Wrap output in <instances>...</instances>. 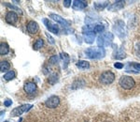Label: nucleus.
I'll return each instance as SVG.
<instances>
[{
    "label": "nucleus",
    "mask_w": 140,
    "mask_h": 122,
    "mask_svg": "<svg viewBox=\"0 0 140 122\" xmlns=\"http://www.w3.org/2000/svg\"><path fill=\"white\" fill-rule=\"evenodd\" d=\"M85 55L89 58L99 59L105 56L106 52L103 47H90V48L86 49Z\"/></svg>",
    "instance_id": "f257e3e1"
},
{
    "label": "nucleus",
    "mask_w": 140,
    "mask_h": 122,
    "mask_svg": "<svg viewBox=\"0 0 140 122\" xmlns=\"http://www.w3.org/2000/svg\"><path fill=\"white\" fill-rule=\"evenodd\" d=\"M113 39H114V36H113L112 33H110V32L103 33L97 38V44L98 46H100V47L108 46L111 44Z\"/></svg>",
    "instance_id": "f03ea898"
},
{
    "label": "nucleus",
    "mask_w": 140,
    "mask_h": 122,
    "mask_svg": "<svg viewBox=\"0 0 140 122\" xmlns=\"http://www.w3.org/2000/svg\"><path fill=\"white\" fill-rule=\"evenodd\" d=\"M119 85L122 87L123 89H129L133 88V87L135 86V82L134 80V78L131 76H126V75H123L120 78L119 80Z\"/></svg>",
    "instance_id": "7ed1b4c3"
},
{
    "label": "nucleus",
    "mask_w": 140,
    "mask_h": 122,
    "mask_svg": "<svg viewBox=\"0 0 140 122\" xmlns=\"http://www.w3.org/2000/svg\"><path fill=\"white\" fill-rule=\"evenodd\" d=\"M115 79V74L113 73L112 71H104L100 76V82L103 85H110L111 83H113Z\"/></svg>",
    "instance_id": "20e7f679"
},
{
    "label": "nucleus",
    "mask_w": 140,
    "mask_h": 122,
    "mask_svg": "<svg viewBox=\"0 0 140 122\" xmlns=\"http://www.w3.org/2000/svg\"><path fill=\"white\" fill-rule=\"evenodd\" d=\"M33 107V105L31 104H23V105H21V106H18L16 108L11 111L10 115L12 116V117H19L21 116L22 114H23L24 112H27L28 110H30L31 108Z\"/></svg>",
    "instance_id": "39448f33"
},
{
    "label": "nucleus",
    "mask_w": 140,
    "mask_h": 122,
    "mask_svg": "<svg viewBox=\"0 0 140 122\" xmlns=\"http://www.w3.org/2000/svg\"><path fill=\"white\" fill-rule=\"evenodd\" d=\"M59 104H60V99H59V97L57 96L50 97L45 102V105L48 108H50V109H54V108H56Z\"/></svg>",
    "instance_id": "423d86ee"
},
{
    "label": "nucleus",
    "mask_w": 140,
    "mask_h": 122,
    "mask_svg": "<svg viewBox=\"0 0 140 122\" xmlns=\"http://www.w3.org/2000/svg\"><path fill=\"white\" fill-rule=\"evenodd\" d=\"M124 26L125 25L122 21H118L117 23L115 24V26H114V29H115V31L117 32V34L120 36V38H123V37L125 36V33H126Z\"/></svg>",
    "instance_id": "0eeeda50"
},
{
    "label": "nucleus",
    "mask_w": 140,
    "mask_h": 122,
    "mask_svg": "<svg viewBox=\"0 0 140 122\" xmlns=\"http://www.w3.org/2000/svg\"><path fill=\"white\" fill-rule=\"evenodd\" d=\"M37 89H38L37 85L35 83H33V82H28V83H26L23 86V90L29 95L35 94L36 92H37Z\"/></svg>",
    "instance_id": "6e6552de"
},
{
    "label": "nucleus",
    "mask_w": 140,
    "mask_h": 122,
    "mask_svg": "<svg viewBox=\"0 0 140 122\" xmlns=\"http://www.w3.org/2000/svg\"><path fill=\"white\" fill-rule=\"evenodd\" d=\"M43 22H44L46 27H47V29L50 31V32L54 33V34H58V32H59V27H58V26L52 24L49 19H44Z\"/></svg>",
    "instance_id": "1a4fd4ad"
},
{
    "label": "nucleus",
    "mask_w": 140,
    "mask_h": 122,
    "mask_svg": "<svg viewBox=\"0 0 140 122\" xmlns=\"http://www.w3.org/2000/svg\"><path fill=\"white\" fill-rule=\"evenodd\" d=\"M6 22L10 25H14L18 21V15L17 13H15L14 11H8L6 14Z\"/></svg>",
    "instance_id": "9d476101"
},
{
    "label": "nucleus",
    "mask_w": 140,
    "mask_h": 122,
    "mask_svg": "<svg viewBox=\"0 0 140 122\" xmlns=\"http://www.w3.org/2000/svg\"><path fill=\"white\" fill-rule=\"evenodd\" d=\"M50 17L52 19V20H54L56 23L60 24V25H62L63 26H65V27H67L69 25H68V23L66 22V21L64 19V18H62L60 15H57V14H54V13H50Z\"/></svg>",
    "instance_id": "9b49d317"
},
{
    "label": "nucleus",
    "mask_w": 140,
    "mask_h": 122,
    "mask_svg": "<svg viewBox=\"0 0 140 122\" xmlns=\"http://www.w3.org/2000/svg\"><path fill=\"white\" fill-rule=\"evenodd\" d=\"M86 7H87V2L86 1H82V0H75V1H73V10H80L85 9Z\"/></svg>",
    "instance_id": "f8f14e48"
},
{
    "label": "nucleus",
    "mask_w": 140,
    "mask_h": 122,
    "mask_svg": "<svg viewBox=\"0 0 140 122\" xmlns=\"http://www.w3.org/2000/svg\"><path fill=\"white\" fill-rule=\"evenodd\" d=\"M124 4L125 2L124 1H116V2H114L113 4H111L110 6H108V10H121V9L124 7Z\"/></svg>",
    "instance_id": "ddd939ff"
},
{
    "label": "nucleus",
    "mask_w": 140,
    "mask_h": 122,
    "mask_svg": "<svg viewBox=\"0 0 140 122\" xmlns=\"http://www.w3.org/2000/svg\"><path fill=\"white\" fill-rule=\"evenodd\" d=\"M38 30V25L35 21H30L27 25V31L30 34H35L37 33Z\"/></svg>",
    "instance_id": "4468645a"
},
{
    "label": "nucleus",
    "mask_w": 140,
    "mask_h": 122,
    "mask_svg": "<svg viewBox=\"0 0 140 122\" xmlns=\"http://www.w3.org/2000/svg\"><path fill=\"white\" fill-rule=\"evenodd\" d=\"M8 52H10V46L5 42H1V44H0V55L4 56V55H7Z\"/></svg>",
    "instance_id": "2eb2a0df"
},
{
    "label": "nucleus",
    "mask_w": 140,
    "mask_h": 122,
    "mask_svg": "<svg viewBox=\"0 0 140 122\" xmlns=\"http://www.w3.org/2000/svg\"><path fill=\"white\" fill-rule=\"evenodd\" d=\"M95 38V33L94 32H91V33L84 34V40L87 43H93Z\"/></svg>",
    "instance_id": "dca6fc26"
},
{
    "label": "nucleus",
    "mask_w": 140,
    "mask_h": 122,
    "mask_svg": "<svg viewBox=\"0 0 140 122\" xmlns=\"http://www.w3.org/2000/svg\"><path fill=\"white\" fill-rule=\"evenodd\" d=\"M76 66L78 67V69L86 70V69H88V68L90 67V64H89V62H88V61L80 60V61H78V62H77Z\"/></svg>",
    "instance_id": "f3484780"
},
{
    "label": "nucleus",
    "mask_w": 140,
    "mask_h": 122,
    "mask_svg": "<svg viewBox=\"0 0 140 122\" xmlns=\"http://www.w3.org/2000/svg\"><path fill=\"white\" fill-rule=\"evenodd\" d=\"M60 57H61V59L63 60V62L65 63V65H64V69H65V68L67 67L68 63H69V60H70L69 56H68L67 54H65V53H61L60 54Z\"/></svg>",
    "instance_id": "a211bd4d"
},
{
    "label": "nucleus",
    "mask_w": 140,
    "mask_h": 122,
    "mask_svg": "<svg viewBox=\"0 0 140 122\" xmlns=\"http://www.w3.org/2000/svg\"><path fill=\"white\" fill-rule=\"evenodd\" d=\"M10 68V65L8 63V61H1V63H0V71H2V72H5V71H8Z\"/></svg>",
    "instance_id": "6ab92c4d"
},
{
    "label": "nucleus",
    "mask_w": 140,
    "mask_h": 122,
    "mask_svg": "<svg viewBox=\"0 0 140 122\" xmlns=\"http://www.w3.org/2000/svg\"><path fill=\"white\" fill-rule=\"evenodd\" d=\"M108 3L109 2H108V1H105V2H95L94 7L96 10H102L103 9H105L107 6H108Z\"/></svg>",
    "instance_id": "aec40b11"
},
{
    "label": "nucleus",
    "mask_w": 140,
    "mask_h": 122,
    "mask_svg": "<svg viewBox=\"0 0 140 122\" xmlns=\"http://www.w3.org/2000/svg\"><path fill=\"white\" fill-rule=\"evenodd\" d=\"M3 78L5 79V80H7V81H10V80H12V79L15 78V72H14V71H8L7 73L4 75V77Z\"/></svg>",
    "instance_id": "412c9836"
},
{
    "label": "nucleus",
    "mask_w": 140,
    "mask_h": 122,
    "mask_svg": "<svg viewBox=\"0 0 140 122\" xmlns=\"http://www.w3.org/2000/svg\"><path fill=\"white\" fill-rule=\"evenodd\" d=\"M43 43H44V41H43L42 39H38V41H37L35 43H34V45H33V48L35 49V50H39V49L43 46Z\"/></svg>",
    "instance_id": "4be33fe9"
},
{
    "label": "nucleus",
    "mask_w": 140,
    "mask_h": 122,
    "mask_svg": "<svg viewBox=\"0 0 140 122\" xmlns=\"http://www.w3.org/2000/svg\"><path fill=\"white\" fill-rule=\"evenodd\" d=\"M125 56H126V55H125V53L123 51H118L116 52L115 54H114V57L117 59H122V58H125Z\"/></svg>",
    "instance_id": "5701e85b"
},
{
    "label": "nucleus",
    "mask_w": 140,
    "mask_h": 122,
    "mask_svg": "<svg viewBox=\"0 0 140 122\" xmlns=\"http://www.w3.org/2000/svg\"><path fill=\"white\" fill-rule=\"evenodd\" d=\"M104 29H105L104 26H102V25H96V26H94V28H93V32L94 33H101V32L104 31Z\"/></svg>",
    "instance_id": "b1692460"
},
{
    "label": "nucleus",
    "mask_w": 140,
    "mask_h": 122,
    "mask_svg": "<svg viewBox=\"0 0 140 122\" xmlns=\"http://www.w3.org/2000/svg\"><path fill=\"white\" fill-rule=\"evenodd\" d=\"M57 80H58V76L56 73L51 74V75L49 77V82H50V84H51V85L55 84V83L57 82Z\"/></svg>",
    "instance_id": "393cba45"
},
{
    "label": "nucleus",
    "mask_w": 140,
    "mask_h": 122,
    "mask_svg": "<svg viewBox=\"0 0 140 122\" xmlns=\"http://www.w3.org/2000/svg\"><path fill=\"white\" fill-rule=\"evenodd\" d=\"M58 60H59L58 56H50V57L49 62H50V64H56L58 62Z\"/></svg>",
    "instance_id": "a878e982"
},
{
    "label": "nucleus",
    "mask_w": 140,
    "mask_h": 122,
    "mask_svg": "<svg viewBox=\"0 0 140 122\" xmlns=\"http://www.w3.org/2000/svg\"><path fill=\"white\" fill-rule=\"evenodd\" d=\"M135 55L140 57V42L136 43V45H135Z\"/></svg>",
    "instance_id": "bb28decb"
},
{
    "label": "nucleus",
    "mask_w": 140,
    "mask_h": 122,
    "mask_svg": "<svg viewBox=\"0 0 140 122\" xmlns=\"http://www.w3.org/2000/svg\"><path fill=\"white\" fill-rule=\"evenodd\" d=\"M131 66L132 67H134L136 71H140V64H138V63H135V62H133V63H131L130 64Z\"/></svg>",
    "instance_id": "cd10ccee"
},
{
    "label": "nucleus",
    "mask_w": 140,
    "mask_h": 122,
    "mask_svg": "<svg viewBox=\"0 0 140 122\" xmlns=\"http://www.w3.org/2000/svg\"><path fill=\"white\" fill-rule=\"evenodd\" d=\"M64 6H65V8H69L70 6H71V0H65L64 1Z\"/></svg>",
    "instance_id": "c85d7f7f"
},
{
    "label": "nucleus",
    "mask_w": 140,
    "mask_h": 122,
    "mask_svg": "<svg viewBox=\"0 0 140 122\" xmlns=\"http://www.w3.org/2000/svg\"><path fill=\"white\" fill-rule=\"evenodd\" d=\"M11 104H12V101H10V100H6V101H4V105H5V106L8 107Z\"/></svg>",
    "instance_id": "c756f323"
},
{
    "label": "nucleus",
    "mask_w": 140,
    "mask_h": 122,
    "mask_svg": "<svg viewBox=\"0 0 140 122\" xmlns=\"http://www.w3.org/2000/svg\"><path fill=\"white\" fill-rule=\"evenodd\" d=\"M114 67L117 68V69H122L123 68V64L122 63H120V62H117V63L114 64Z\"/></svg>",
    "instance_id": "7c9ffc66"
},
{
    "label": "nucleus",
    "mask_w": 140,
    "mask_h": 122,
    "mask_svg": "<svg viewBox=\"0 0 140 122\" xmlns=\"http://www.w3.org/2000/svg\"><path fill=\"white\" fill-rule=\"evenodd\" d=\"M47 37H48V39L50 40V43H51V44L54 43V40H53V39L51 38V37H50V35H49V34H47Z\"/></svg>",
    "instance_id": "2f4dec72"
},
{
    "label": "nucleus",
    "mask_w": 140,
    "mask_h": 122,
    "mask_svg": "<svg viewBox=\"0 0 140 122\" xmlns=\"http://www.w3.org/2000/svg\"><path fill=\"white\" fill-rule=\"evenodd\" d=\"M5 122H8V121H5Z\"/></svg>",
    "instance_id": "473e14b6"
}]
</instances>
